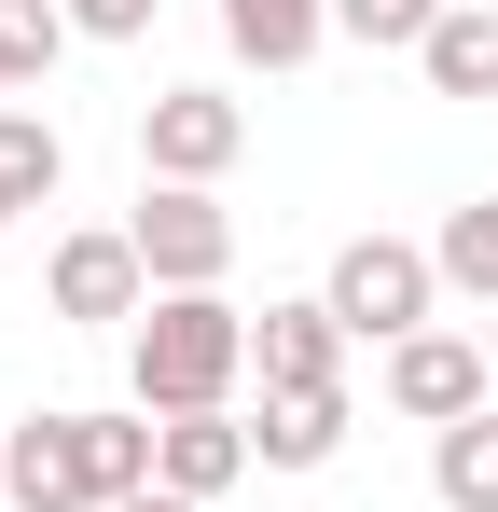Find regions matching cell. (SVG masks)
<instances>
[{"mask_svg": "<svg viewBox=\"0 0 498 512\" xmlns=\"http://www.w3.org/2000/svg\"><path fill=\"white\" fill-rule=\"evenodd\" d=\"M139 485H153V416H28L0 443L14 512H125Z\"/></svg>", "mask_w": 498, "mask_h": 512, "instance_id": "obj_1", "label": "cell"}, {"mask_svg": "<svg viewBox=\"0 0 498 512\" xmlns=\"http://www.w3.org/2000/svg\"><path fill=\"white\" fill-rule=\"evenodd\" d=\"M249 374V319L222 291H153V319L125 333V388H139V416H222Z\"/></svg>", "mask_w": 498, "mask_h": 512, "instance_id": "obj_2", "label": "cell"}, {"mask_svg": "<svg viewBox=\"0 0 498 512\" xmlns=\"http://www.w3.org/2000/svg\"><path fill=\"white\" fill-rule=\"evenodd\" d=\"M319 305L346 319V346H402V333H429V305H443V263L415 250V236H346Z\"/></svg>", "mask_w": 498, "mask_h": 512, "instance_id": "obj_3", "label": "cell"}, {"mask_svg": "<svg viewBox=\"0 0 498 512\" xmlns=\"http://www.w3.org/2000/svg\"><path fill=\"white\" fill-rule=\"evenodd\" d=\"M125 236H139V263H153V291H222V263H236V208L194 194V180H153Z\"/></svg>", "mask_w": 498, "mask_h": 512, "instance_id": "obj_4", "label": "cell"}, {"mask_svg": "<svg viewBox=\"0 0 498 512\" xmlns=\"http://www.w3.org/2000/svg\"><path fill=\"white\" fill-rule=\"evenodd\" d=\"M236 153H249V111L222 84H166L153 111H139V167H153V180H194V194H208Z\"/></svg>", "mask_w": 498, "mask_h": 512, "instance_id": "obj_5", "label": "cell"}, {"mask_svg": "<svg viewBox=\"0 0 498 512\" xmlns=\"http://www.w3.org/2000/svg\"><path fill=\"white\" fill-rule=\"evenodd\" d=\"M388 402H402L415 429H457V416L498 402V360L471 333H402V346H388Z\"/></svg>", "mask_w": 498, "mask_h": 512, "instance_id": "obj_6", "label": "cell"}, {"mask_svg": "<svg viewBox=\"0 0 498 512\" xmlns=\"http://www.w3.org/2000/svg\"><path fill=\"white\" fill-rule=\"evenodd\" d=\"M56 319H83V333H139V319H153V263H139V236H56Z\"/></svg>", "mask_w": 498, "mask_h": 512, "instance_id": "obj_7", "label": "cell"}, {"mask_svg": "<svg viewBox=\"0 0 498 512\" xmlns=\"http://www.w3.org/2000/svg\"><path fill=\"white\" fill-rule=\"evenodd\" d=\"M249 360H263V388H346V319H332L319 291L305 305H263L249 319Z\"/></svg>", "mask_w": 498, "mask_h": 512, "instance_id": "obj_8", "label": "cell"}, {"mask_svg": "<svg viewBox=\"0 0 498 512\" xmlns=\"http://www.w3.org/2000/svg\"><path fill=\"white\" fill-rule=\"evenodd\" d=\"M332 443H346V388H263V416H249L263 471H332Z\"/></svg>", "mask_w": 498, "mask_h": 512, "instance_id": "obj_9", "label": "cell"}, {"mask_svg": "<svg viewBox=\"0 0 498 512\" xmlns=\"http://www.w3.org/2000/svg\"><path fill=\"white\" fill-rule=\"evenodd\" d=\"M249 471V429L236 416H153V485L166 499H222Z\"/></svg>", "mask_w": 498, "mask_h": 512, "instance_id": "obj_10", "label": "cell"}, {"mask_svg": "<svg viewBox=\"0 0 498 512\" xmlns=\"http://www.w3.org/2000/svg\"><path fill=\"white\" fill-rule=\"evenodd\" d=\"M222 42H236L249 70H305L332 42V0H222Z\"/></svg>", "mask_w": 498, "mask_h": 512, "instance_id": "obj_11", "label": "cell"}, {"mask_svg": "<svg viewBox=\"0 0 498 512\" xmlns=\"http://www.w3.org/2000/svg\"><path fill=\"white\" fill-rule=\"evenodd\" d=\"M415 70H429V97H498V0H457L415 42Z\"/></svg>", "mask_w": 498, "mask_h": 512, "instance_id": "obj_12", "label": "cell"}, {"mask_svg": "<svg viewBox=\"0 0 498 512\" xmlns=\"http://www.w3.org/2000/svg\"><path fill=\"white\" fill-rule=\"evenodd\" d=\"M70 0H0V97H42V70L70 56Z\"/></svg>", "mask_w": 498, "mask_h": 512, "instance_id": "obj_13", "label": "cell"}, {"mask_svg": "<svg viewBox=\"0 0 498 512\" xmlns=\"http://www.w3.org/2000/svg\"><path fill=\"white\" fill-rule=\"evenodd\" d=\"M429 485H443V512H498V402L429 443Z\"/></svg>", "mask_w": 498, "mask_h": 512, "instance_id": "obj_14", "label": "cell"}, {"mask_svg": "<svg viewBox=\"0 0 498 512\" xmlns=\"http://www.w3.org/2000/svg\"><path fill=\"white\" fill-rule=\"evenodd\" d=\"M429 263H443V291H471V305H498V194H471V208H443V236H429Z\"/></svg>", "mask_w": 498, "mask_h": 512, "instance_id": "obj_15", "label": "cell"}, {"mask_svg": "<svg viewBox=\"0 0 498 512\" xmlns=\"http://www.w3.org/2000/svg\"><path fill=\"white\" fill-rule=\"evenodd\" d=\"M56 180H70V139L42 111H0V194L14 208H56Z\"/></svg>", "mask_w": 498, "mask_h": 512, "instance_id": "obj_16", "label": "cell"}, {"mask_svg": "<svg viewBox=\"0 0 498 512\" xmlns=\"http://www.w3.org/2000/svg\"><path fill=\"white\" fill-rule=\"evenodd\" d=\"M443 14H457V0H332V28H346V42H374V56H415Z\"/></svg>", "mask_w": 498, "mask_h": 512, "instance_id": "obj_17", "label": "cell"}, {"mask_svg": "<svg viewBox=\"0 0 498 512\" xmlns=\"http://www.w3.org/2000/svg\"><path fill=\"white\" fill-rule=\"evenodd\" d=\"M70 28H83V42H139V28H153V0H70Z\"/></svg>", "mask_w": 498, "mask_h": 512, "instance_id": "obj_18", "label": "cell"}, {"mask_svg": "<svg viewBox=\"0 0 498 512\" xmlns=\"http://www.w3.org/2000/svg\"><path fill=\"white\" fill-rule=\"evenodd\" d=\"M125 512H208V499H166V485H139V499H125Z\"/></svg>", "mask_w": 498, "mask_h": 512, "instance_id": "obj_19", "label": "cell"}, {"mask_svg": "<svg viewBox=\"0 0 498 512\" xmlns=\"http://www.w3.org/2000/svg\"><path fill=\"white\" fill-rule=\"evenodd\" d=\"M0 236H14V194H0Z\"/></svg>", "mask_w": 498, "mask_h": 512, "instance_id": "obj_20", "label": "cell"}]
</instances>
